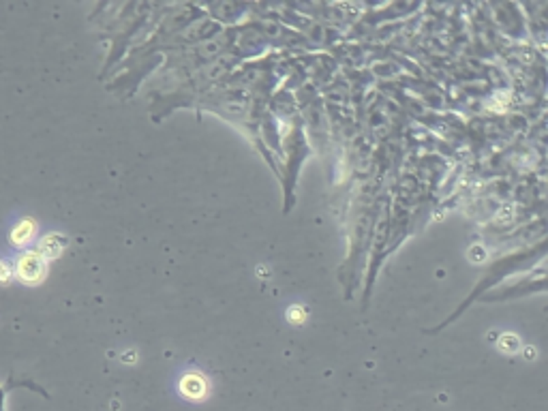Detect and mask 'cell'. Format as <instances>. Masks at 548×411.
<instances>
[{"label":"cell","instance_id":"cell-1","mask_svg":"<svg viewBox=\"0 0 548 411\" xmlns=\"http://www.w3.org/2000/svg\"><path fill=\"white\" fill-rule=\"evenodd\" d=\"M45 274H48V261H45L37 251L22 253L15 261L13 277L22 281L24 285H39Z\"/></svg>","mask_w":548,"mask_h":411},{"label":"cell","instance_id":"cell-7","mask_svg":"<svg viewBox=\"0 0 548 411\" xmlns=\"http://www.w3.org/2000/svg\"><path fill=\"white\" fill-rule=\"evenodd\" d=\"M13 279V268L7 266L5 261H0V285H5Z\"/></svg>","mask_w":548,"mask_h":411},{"label":"cell","instance_id":"cell-3","mask_svg":"<svg viewBox=\"0 0 548 411\" xmlns=\"http://www.w3.org/2000/svg\"><path fill=\"white\" fill-rule=\"evenodd\" d=\"M65 247H67V240H65L63 236H58V234H52V236H48V238L41 240L37 253H39L43 259H56V257L65 251Z\"/></svg>","mask_w":548,"mask_h":411},{"label":"cell","instance_id":"cell-5","mask_svg":"<svg viewBox=\"0 0 548 411\" xmlns=\"http://www.w3.org/2000/svg\"><path fill=\"white\" fill-rule=\"evenodd\" d=\"M499 349L506 353H514L518 349V339L514 334H504L499 339Z\"/></svg>","mask_w":548,"mask_h":411},{"label":"cell","instance_id":"cell-4","mask_svg":"<svg viewBox=\"0 0 548 411\" xmlns=\"http://www.w3.org/2000/svg\"><path fill=\"white\" fill-rule=\"evenodd\" d=\"M182 390L189 392V396H195V398H197V396L204 394L206 386H204V381H202L200 375H189V377H185V381H182Z\"/></svg>","mask_w":548,"mask_h":411},{"label":"cell","instance_id":"cell-6","mask_svg":"<svg viewBox=\"0 0 548 411\" xmlns=\"http://www.w3.org/2000/svg\"><path fill=\"white\" fill-rule=\"evenodd\" d=\"M287 319H289L292 324L300 326V324H304V319H306V311H304L302 306H289V311H287Z\"/></svg>","mask_w":548,"mask_h":411},{"label":"cell","instance_id":"cell-2","mask_svg":"<svg viewBox=\"0 0 548 411\" xmlns=\"http://www.w3.org/2000/svg\"><path fill=\"white\" fill-rule=\"evenodd\" d=\"M34 234H37V223H34V218H22L20 223H15V227L11 230L9 240H11L13 247H26V244L32 242Z\"/></svg>","mask_w":548,"mask_h":411}]
</instances>
